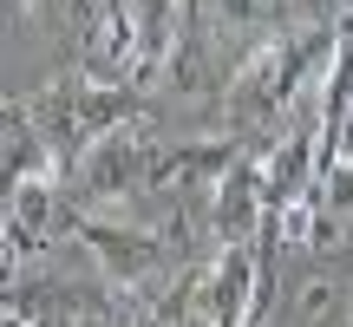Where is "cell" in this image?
Listing matches in <instances>:
<instances>
[{
  "mask_svg": "<svg viewBox=\"0 0 353 327\" xmlns=\"http://www.w3.org/2000/svg\"><path fill=\"white\" fill-rule=\"evenodd\" d=\"M131 26H138V72H151L170 46V0H138Z\"/></svg>",
  "mask_w": 353,
  "mask_h": 327,
  "instance_id": "cell-4",
  "label": "cell"
},
{
  "mask_svg": "<svg viewBox=\"0 0 353 327\" xmlns=\"http://www.w3.org/2000/svg\"><path fill=\"white\" fill-rule=\"evenodd\" d=\"M216 13H223V20H255L262 7H255V0H216Z\"/></svg>",
  "mask_w": 353,
  "mask_h": 327,
  "instance_id": "cell-6",
  "label": "cell"
},
{
  "mask_svg": "<svg viewBox=\"0 0 353 327\" xmlns=\"http://www.w3.org/2000/svg\"><path fill=\"white\" fill-rule=\"evenodd\" d=\"M249 295H262L255 275H249V255L229 249L223 268L210 275V288H203V315H210V327H242V301H249Z\"/></svg>",
  "mask_w": 353,
  "mask_h": 327,
  "instance_id": "cell-2",
  "label": "cell"
},
{
  "mask_svg": "<svg viewBox=\"0 0 353 327\" xmlns=\"http://www.w3.org/2000/svg\"><path fill=\"white\" fill-rule=\"evenodd\" d=\"M85 242L105 255V268H112L118 281H151L157 275V249H151V242H138V236H118V229L85 223Z\"/></svg>",
  "mask_w": 353,
  "mask_h": 327,
  "instance_id": "cell-3",
  "label": "cell"
},
{
  "mask_svg": "<svg viewBox=\"0 0 353 327\" xmlns=\"http://www.w3.org/2000/svg\"><path fill=\"white\" fill-rule=\"evenodd\" d=\"M307 59H321V33L268 39V46H262V52H255V59L236 72L229 112H236V118H255V112H268V105H275L281 92H294V86L307 79Z\"/></svg>",
  "mask_w": 353,
  "mask_h": 327,
  "instance_id": "cell-1",
  "label": "cell"
},
{
  "mask_svg": "<svg viewBox=\"0 0 353 327\" xmlns=\"http://www.w3.org/2000/svg\"><path fill=\"white\" fill-rule=\"evenodd\" d=\"M262 203V170H236L229 177V190H223V229L229 236H242L249 229V210Z\"/></svg>",
  "mask_w": 353,
  "mask_h": 327,
  "instance_id": "cell-5",
  "label": "cell"
},
{
  "mask_svg": "<svg viewBox=\"0 0 353 327\" xmlns=\"http://www.w3.org/2000/svg\"><path fill=\"white\" fill-rule=\"evenodd\" d=\"M13 7H20V13H26V7H33V0H13Z\"/></svg>",
  "mask_w": 353,
  "mask_h": 327,
  "instance_id": "cell-7",
  "label": "cell"
}]
</instances>
